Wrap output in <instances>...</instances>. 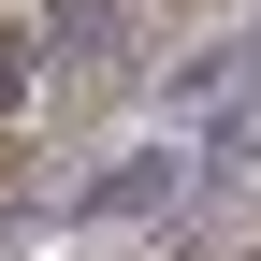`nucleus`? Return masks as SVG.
I'll return each mask as SVG.
<instances>
[{
	"instance_id": "2",
	"label": "nucleus",
	"mask_w": 261,
	"mask_h": 261,
	"mask_svg": "<svg viewBox=\"0 0 261 261\" xmlns=\"http://www.w3.org/2000/svg\"><path fill=\"white\" fill-rule=\"evenodd\" d=\"M116 29H130V0H44L29 15V44H44V73H116Z\"/></svg>"
},
{
	"instance_id": "4",
	"label": "nucleus",
	"mask_w": 261,
	"mask_h": 261,
	"mask_svg": "<svg viewBox=\"0 0 261 261\" xmlns=\"http://www.w3.org/2000/svg\"><path fill=\"white\" fill-rule=\"evenodd\" d=\"M29 73H44V44H29V29H0V116L29 102Z\"/></svg>"
},
{
	"instance_id": "1",
	"label": "nucleus",
	"mask_w": 261,
	"mask_h": 261,
	"mask_svg": "<svg viewBox=\"0 0 261 261\" xmlns=\"http://www.w3.org/2000/svg\"><path fill=\"white\" fill-rule=\"evenodd\" d=\"M174 189H189V160H174V145H130V160H102V174L73 189V218H87V232H116V218H160Z\"/></svg>"
},
{
	"instance_id": "3",
	"label": "nucleus",
	"mask_w": 261,
	"mask_h": 261,
	"mask_svg": "<svg viewBox=\"0 0 261 261\" xmlns=\"http://www.w3.org/2000/svg\"><path fill=\"white\" fill-rule=\"evenodd\" d=\"M247 73H261V44H203V58H174V116H203V130H218V116L247 102Z\"/></svg>"
}]
</instances>
